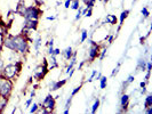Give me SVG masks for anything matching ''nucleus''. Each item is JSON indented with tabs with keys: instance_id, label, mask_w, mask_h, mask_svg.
<instances>
[{
	"instance_id": "nucleus-19",
	"label": "nucleus",
	"mask_w": 152,
	"mask_h": 114,
	"mask_svg": "<svg viewBox=\"0 0 152 114\" xmlns=\"http://www.w3.org/2000/svg\"><path fill=\"white\" fill-rule=\"evenodd\" d=\"M99 104H101V100H99V98H95V100H94V104L91 105V113L95 114L96 112H97V110H99Z\"/></svg>"
},
{
	"instance_id": "nucleus-14",
	"label": "nucleus",
	"mask_w": 152,
	"mask_h": 114,
	"mask_svg": "<svg viewBox=\"0 0 152 114\" xmlns=\"http://www.w3.org/2000/svg\"><path fill=\"white\" fill-rule=\"evenodd\" d=\"M104 22L107 23V24H110V25H117V23H118V17L115 15H113V14H109V15L105 16Z\"/></svg>"
},
{
	"instance_id": "nucleus-34",
	"label": "nucleus",
	"mask_w": 152,
	"mask_h": 114,
	"mask_svg": "<svg viewBox=\"0 0 152 114\" xmlns=\"http://www.w3.org/2000/svg\"><path fill=\"white\" fill-rule=\"evenodd\" d=\"M32 102H33V97H30V98L25 102V107H30L31 104H32Z\"/></svg>"
},
{
	"instance_id": "nucleus-11",
	"label": "nucleus",
	"mask_w": 152,
	"mask_h": 114,
	"mask_svg": "<svg viewBox=\"0 0 152 114\" xmlns=\"http://www.w3.org/2000/svg\"><path fill=\"white\" fill-rule=\"evenodd\" d=\"M68 82V79H63V80H58V81H52L50 82V89L49 90L52 91H57L58 89H61L64 84H66Z\"/></svg>"
},
{
	"instance_id": "nucleus-13",
	"label": "nucleus",
	"mask_w": 152,
	"mask_h": 114,
	"mask_svg": "<svg viewBox=\"0 0 152 114\" xmlns=\"http://www.w3.org/2000/svg\"><path fill=\"white\" fill-rule=\"evenodd\" d=\"M61 54L65 61H70L72 58V55H73V49H72V47H66L63 52H61Z\"/></svg>"
},
{
	"instance_id": "nucleus-49",
	"label": "nucleus",
	"mask_w": 152,
	"mask_h": 114,
	"mask_svg": "<svg viewBox=\"0 0 152 114\" xmlns=\"http://www.w3.org/2000/svg\"><path fill=\"white\" fill-rule=\"evenodd\" d=\"M63 113H64V114H69V113H70V110H66V108H64Z\"/></svg>"
},
{
	"instance_id": "nucleus-39",
	"label": "nucleus",
	"mask_w": 152,
	"mask_h": 114,
	"mask_svg": "<svg viewBox=\"0 0 152 114\" xmlns=\"http://www.w3.org/2000/svg\"><path fill=\"white\" fill-rule=\"evenodd\" d=\"M71 1L72 0H65V2H64V8H70V5H71Z\"/></svg>"
},
{
	"instance_id": "nucleus-25",
	"label": "nucleus",
	"mask_w": 152,
	"mask_h": 114,
	"mask_svg": "<svg viewBox=\"0 0 152 114\" xmlns=\"http://www.w3.org/2000/svg\"><path fill=\"white\" fill-rule=\"evenodd\" d=\"M141 13H142V15H143V17H144V18H149V16H150V10H149V8L146 7V6L142 8Z\"/></svg>"
},
{
	"instance_id": "nucleus-12",
	"label": "nucleus",
	"mask_w": 152,
	"mask_h": 114,
	"mask_svg": "<svg viewBox=\"0 0 152 114\" xmlns=\"http://www.w3.org/2000/svg\"><path fill=\"white\" fill-rule=\"evenodd\" d=\"M129 13H130L129 9H125L124 12H121V14H120V16H119V25H118V29H117V33H119V31H120V29H121V25L124 24L125 20L129 16Z\"/></svg>"
},
{
	"instance_id": "nucleus-23",
	"label": "nucleus",
	"mask_w": 152,
	"mask_h": 114,
	"mask_svg": "<svg viewBox=\"0 0 152 114\" xmlns=\"http://www.w3.org/2000/svg\"><path fill=\"white\" fill-rule=\"evenodd\" d=\"M88 39V31L84 29V30L81 31V38H80V44H84L85 41Z\"/></svg>"
},
{
	"instance_id": "nucleus-42",
	"label": "nucleus",
	"mask_w": 152,
	"mask_h": 114,
	"mask_svg": "<svg viewBox=\"0 0 152 114\" xmlns=\"http://www.w3.org/2000/svg\"><path fill=\"white\" fill-rule=\"evenodd\" d=\"M86 62H87V61H81V62H80V64H79V68H78V70H79V71H80L81 68H84V65L86 64Z\"/></svg>"
},
{
	"instance_id": "nucleus-5",
	"label": "nucleus",
	"mask_w": 152,
	"mask_h": 114,
	"mask_svg": "<svg viewBox=\"0 0 152 114\" xmlns=\"http://www.w3.org/2000/svg\"><path fill=\"white\" fill-rule=\"evenodd\" d=\"M44 14V10L41 9V7H37L34 5L32 6H26V9H25V14L23 16V18L25 20H38Z\"/></svg>"
},
{
	"instance_id": "nucleus-35",
	"label": "nucleus",
	"mask_w": 152,
	"mask_h": 114,
	"mask_svg": "<svg viewBox=\"0 0 152 114\" xmlns=\"http://www.w3.org/2000/svg\"><path fill=\"white\" fill-rule=\"evenodd\" d=\"M134 80H135V76L130 74V76H128V78H127V80H126V81H127V82H128V84H133V82H134Z\"/></svg>"
},
{
	"instance_id": "nucleus-28",
	"label": "nucleus",
	"mask_w": 152,
	"mask_h": 114,
	"mask_svg": "<svg viewBox=\"0 0 152 114\" xmlns=\"http://www.w3.org/2000/svg\"><path fill=\"white\" fill-rule=\"evenodd\" d=\"M33 5L37 7H42L45 5V0H33Z\"/></svg>"
},
{
	"instance_id": "nucleus-33",
	"label": "nucleus",
	"mask_w": 152,
	"mask_h": 114,
	"mask_svg": "<svg viewBox=\"0 0 152 114\" xmlns=\"http://www.w3.org/2000/svg\"><path fill=\"white\" fill-rule=\"evenodd\" d=\"M91 16H93V8H88L85 14V17H91Z\"/></svg>"
},
{
	"instance_id": "nucleus-29",
	"label": "nucleus",
	"mask_w": 152,
	"mask_h": 114,
	"mask_svg": "<svg viewBox=\"0 0 152 114\" xmlns=\"http://www.w3.org/2000/svg\"><path fill=\"white\" fill-rule=\"evenodd\" d=\"M81 9H83V7H79L78 9H77V15H76V17H75V21H79L83 16H81Z\"/></svg>"
},
{
	"instance_id": "nucleus-44",
	"label": "nucleus",
	"mask_w": 152,
	"mask_h": 114,
	"mask_svg": "<svg viewBox=\"0 0 152 114\" xmlns=\"http://www.w3.org/2000/svg\"><path fill=\"white\" fill-rule=\"evenodd\" d=\"M46 46H47V47H50V46H54V39H53V38L50 39V40H49V41H48V42L46 44Z\"/></svg>"
},
{
	"instance_id": "nucleus-17",
	"label": "nucleus",
	"mask_w": 152,
	"mask_h": 114,
	"mask_svg": "<svg viewBox=\"0 0 152 114\" xmlns=\"http://www.w3.org/2000/svg\"><path fill=\"white\" fill-rule=\"evenodd\" d=\"M33 48L36 50V54H39V50H40V47H41V37L38 36L37 38L33 40Z\"/></svg>"
},
{
	"instance_id": "nucleus-40",
	"label": "nucleus",
	"mask_w": 152,
	"mask_h": 114,
	"mask_svg": "<svg viewBox=\"0 0 152 114\" xmlns=\"http://www.w3.org/2000/svg\"><path fill=\"white\" fill-rule=\"evenodd\" d=\"M150 76H151V71H146V76H145V81H146V82H149Z\"/></svg>"
},
{
	"instance_id": "nucleus-21",
	"label": "nucleus",
	"mask_w": 152,
	"mask_h": 114,
	"mask_svg": "<svg viewBox=\"0 0 152 114\" xmlns=\"http://www.w3.org/2000/svg\"><path fill=\"white\" fill-rule=\"evenodd\" d=\"M99 88L101 89H105L107 86V76H101L99 78Z\"/></svg>"
},
{
	"instance_id": "nucleus-9",
	"label": "nucleus",
	"mask_w": 152,
	"mask_h": 114,
	"mask_svg": "<svg viewBox=\"0 0 152 114\" xmlns=\"http://www.w3.org/2000/svg\"><path fill=\"white\" fill-rule=\"evenodd\" d=\"M129 100H130L129 95H127L125 92L121 94V97H120V107H121V110L119 112H127L128 106H129Z\"/></svg>"
},
{
	"instance_id": "nucleus-51",
	"label": "nucleus",
	"mask_w": 152,
	"mask_h": 114,
	"mask_svg": "<svg viewBox=\"0 0 152 114\" xmlns=\"http://www.w3.org/2000/svg\"><path fill=\"white\" fill-rule=\"evenodd\" d=\"M99 1H102V0H99Z\"/></svg>"
},
{
	"instance_id": "nucleus-3",
	"label": "nucleus",
	"mask_w": 152,
	"mask_h": 114,
	"mask_svg": "<svg viewBox=\"0 0 152 114\" xmlns=\"http://www.w3.org/2000/svg\"><path fill=\"white\" fill-rule=\"evenodd\" d=\"M49 68H48V60L47 57L42 58V64H39L33 68V78L37 81H41L45 79V76L48 74Z\"/></svg>"
},
{
	"instance_id": "nucleus-6",
	"label": "nucleus",
	"mask_w": 152,
	"mask_h": 114,
	"mask_svg": "<svg viewBox=\"0 0 152 114\" xmlns=\"http://www.w3.org/2000/svg\"><path fill=\"white\" fill-rule=\"evenodd\" d=\"M89 42H91V47L88 49V61L93 63L95 60H97L101 53V49L104 47V46H101L99 44H97L96 41H94L93 39H89Z\"/></svg>"
},
{
	"instance_id": "nucleus-38",
	"label": "nucleus",
	"mask_w": 152,
	"mask_h": 114,
	"mask_svg": "<svg viewBox=\"0 0 152 114\" xmlns=\"http://www.w3.org/2000/svg\"><path fill=\"white\" fill-rule=\"evenodd\" d=\"M152 70V63L151 62H146V70L145 71H151Z\"/></svg>"
},
{
	"instance_id": "nucleus-46",
	"label": "nucleus",
	"mask_w": 152,
	"mask_h": 114,
	"mask_svg": "<svg viewBox=\"0 0 152 114\" xmlns=\"http://www.w3.org/2000/svg\"><path fill=\"white\" fill-rule=\"evenodd\" d=\"M146 84H148L146 81H142V82L140 84V87H141V88H144V87H146Z\"/></svg>"
},
{
	"instance_id": "nucleus-27",
	"label": "nucleus",
	"mask_w": 152,
	"mask_h": 114,
	"mask_svg": "<svg viewBox=\"0 0 152 114\" xmlns=\"http://www.w3.org/2000/svg\"><path fill=\"white\" fill-rule=\"evenodd\" d=\"M95 4H96V0H87V2H86V5H85V7L93 8L94 6H95Z\"/></svg>"
},
{
	"instance_id": "nucleus-45",
	"label": "nucleus",
	"mask_w": 152,
	"mask_h": 114,
	"mask_svg": "<svg viewBox=\"0 0 152 114\" xmlns=\"http://www.w3.org/2000/svg\"><path fill=\"white\" fill-rule=\"evenodd\" d=\"M144 112L146 114H152V106L151 107H148V108H145Z\"/></svg>"
},
{
	"instance_id": "nucleus-24",
	"label": "nucleus",
	"mask_w": 152,
	"mask_h": 114,
	"mask_svg": "<svg viewBox=\"0 0 152 114\" xmlns=\"http://www.w3.org/2000/svg\"><path fill=\"white\" fill-rule=\"evenodd\" d=\"M39 104H36V103H33V104H31L30 106V113H38L39 111Z\"/></svg>"
},
{
	"instance_id": "nucleus-47",
	"label": "nucleus",
	"mask_w": 152,
	"mask_h": 114,
	"mask_svg": "<svg viewBox=\"0 0 152 114\" xmlns=\"http://www.w3.org/2000/svg\"><path fill=\"white\" fill-rule=\"evenodd\" d=\"M145 92H146V87H144V88H141V95H144Z\"/></svg>"
},
{
	"instance_id": "nucleus-20",
	"label": "nucleus",
	"mask_w": 152,
	"mask_h": 114,
	"mask_svg": "<svg viewBox=\"0 0 152 114\" xmlns=\"http://www.w3.org/2000/svg\"><path fill=\"white\" fill-rule=\"evenodd\" d=\"M152 106V94H149L146 97H145L144 100V110L148 108V107H151Z\"/></svg>"
},
{
	"instance_id": "nucleus-4",
	"label": "nucleus",
	"mask_w": 152,
	"mask_h": 114,
	"mask_svg": "<svg viewBox=\"0 0 152 114\" xmlns=\"http://www.w3.org/2000/svg\"><path fill=\"white\" fill-rule=\"evenodd\" d=\"M2 76H5L6 79H9V80H15L17 76H20L18 71H17V68H16L15 63H9L7 65H5L2 70H1V73H0Z\"/></svg>"
},
{
	"instance_id": "nucleus-7",
	"label": "nucleus",
	"mask_w": 152,
	"mask_h": 114,
	"mask_svg": "<svg viewBox=\"0 0 152 114\" xmlns=\"http://www.w3.org/2000/svg\"><path fill=\"white\" fill-rule=\"evenodd\" d=\"M39 107L48 110L50 113H54L55 112V108H56V99H55V97H54L52 94H48L45 97V99L42 100V103L39 104Z\"/></svg>"
},
{
	"instance_id": "nucleus-37",
	"label": "nucleus",
	"mask_w": 152,
	"mask_h": 114,
	"mask_svg": "<svg viewBox=\"0 0 152 114\" xmlns=\"http://www.w3.org/2000/svg\"><path fill=\"white\" fill-rule=\"evenodd\" d=\"M53 55L54 56H58V55H61V49H58V48H54Z\"/></svg>"
},
{
	"instance_id": "nucleus-22",
	"label": "nucleus",
	"mask_w": 152,
	"mask_h": 114,
	"mask_svg": "<svg viewBox=\"0 0 152 114\" xmlns=\"http://www.w3.org/2000/svg\"><path fill=\"white\" fill-rule=\"evenodd\" d=\"M70 7H71L72 10H77L78 8L80 7V0H72Z\"/></svg>"
},
{
	"instance_id": "nucleus-2",
	"label": "nucleus",
	"mask_w": 152,
	"mask_h": 114,
	"mask_svg": "<svg viewBox=\"0 0 152 114\" xmlns=\"http://www.w3.org/2000/svg\"><path fill=\"white\" fill-rule=\"evenodd\" d=\"M14 89V81L6 79L5 76L0 74V97L9 98Z\"/></svg>"
},
{
	"instance_id": "nucleus-16",
	"label": "nucleus",
	"mask_w": 152,
	"mask_h": 114,
	"mask_svg": "<svg viewBox=\"0 0 152 114\" xmlns=\"http://www.w3.org/2000/svg\"><path fill=\"white\" fill-rule=\"evenodd\" d=\"M8 102H9V98L7 97H0V114L4 113L5 110L7 108Z\"/></svg>"
},
{
	"instance_id": "nucleus-43",
	"label": "nucleus",
	"mask_w": 152,
	"mask_h": 114,
	"mask_svg": "<svg viewBox=\"0 0 152 114\" xmlns=\"http://www.w3.org/2000/svg\"><path fill=\"white\" fill-rule=\"evenodd\" d=\"M53 52H54V46H50L49 48H48V55H53Z\"/></svg>"
},
{
	"instance_id": "nucleus-10",
	"label": "nucleus",
	"mask_w": 152,
	"mask_h": 114,
	"mask_svg": "<svg viewBox=\"0 0 152 114\" xmlns=\"http://www.w3.org/2000/svg\"><path fill=\"white\" fill-rule=\"evenodd\" d=\"M39 21L38 20H25L24 18V23H23V28L28 29L31 31H37L38 30Z\"/></svg>"
},
{
	"instance_id": "nucleus-26",
	"label": "nucleus",
	"mask_w": 152,
	"mask_h": 114,
	"mask_svg": "<svg viewBox=\"0 0 152 114\" xmlns=\"http://www.w3.org/2000/svg\"><path fill=\"white\" fill-rule=\"evenodd\" d=\"M83 84H79V86H78V87H76V88H75V89H73V90H72V92H71V96H72V97H75V96H76L77 94H78V92H79V91L81 90V88H83Z\"/></svg>"
},
{
	"instance_id": "nucleus-41",
	"label": "nucleus",
	"mask_w": 152,
	"mask_h": 114,
	"mask_svg": "<svg viewBox=\"0 0 152 114\" xmlns=\"http://www.w3.org/2000/svg\"><path fill=\"white\" fill-rule=\"evenodd\" d=\"M5 66V63H4V60H2V57L0 56V73H1V70H2V68Z\"/></svg>"
},
{
	"instance_id": "nucleus-30",
	"label": "nucleus",
	"mask_w": 152,
	"mask_h": 114,
	"mask_svg": "<svg viewBox=\"0 0 152 114\" xmlns=\"http://www.w3.org/2000/svg\"><path fill=\"white\" fill-rule=\"evenodd\" d=\"M72 98H73V97H72V96H70V97L68 98V100H66L65 106H64L66 110H70V106H71V104H72Z\"/></svg>"
},
{
	"instance_id": "nucleus-32",
	"label": "nucleus",
	"mask_w": 152,
	"mask_h": 114,
	"mask_svg": "<svg viewBox=\"0 0 152 114\" xmlns=\"http://www.w3.org/2000/svg\"><path fill=\"white\" fill-rule=\"evenodd\" d=\"M96 74H97V71H96V70H93L91 76H89V79H88L87 81H88V82H91V81L94 80V78H95V76H96Z\"/></svg>"
},
{
	"instance_id": "nucleus-18",
	"label": "nucleus",
	"mask_w": 152,
	"mask_h": 114,
	"mask_svg": "<svg viewBox=\"0 0 152 114\" xmlns=\"http://www.w3.org/2000/svg\"><path fill=\"white\" fill-rule=\"evenodd\" d=\"M136 68L138 70V72H140V71H143V72H144L145 70H146V61H145L144 58H140V60H138Z\"/></svg>"
},
{
	"instance_id": "nucleus-48",
	"label": "nucleus",
	"mask_w": 152,
	"mask_h": 114,
	"mask_svg": "<svg viewBox=\"0 0 152 114\" xmlns=\"http://www.w3.org/2000/svg\"><path fill=\"white\" fill-rule=\"evenodd\" d=\"M55 18H56V16H48V17H47L48 21H54Z\"/></svg>"
},
{
	"instance_id": "nucleus-15",
	"label": "nucleus",
	"mask_w": 152,
	"mask_h": 114,
	"mask_svg": "<svg viewBox=\"0 0 152 114\" xmlns=\"http://www.w3.org/2000/svg\"><path fill=\"white\" fill-rule=\"evenodd\" d=\"M48 64H49V66H48L49 70L57 68L58 66H60V65H58V63H57V58H56V56H54V55H49V61H48Z\"/></svg>"
},
{
	"instance_id": "nucleus-8",
	"label": "nucleus",
	"mask_w": 152,
	"mask_h": 114,
	"mask_svg": "<svg viewBox=\"0 0 152 114\" xmlns=\"http://www.w3.org/2000/svg\"><path fill=\"white\" fill-rule=\"evenodd\" d=\"M25 9H26V5H25V0H18L16 4V7L14 9L15 15H18L23 17L25 14Z\"/></svg>"
},
{
	"instance_id": "nucleus-31",
	"label": "nucleus",
	"mask_w": 152,
	"mask_h": 114,
	"mask_svg": "<svg viewBox=\"0 0 152 114\" xmlns=\"http://www.w3.org/2000/svg\"><path fill=\"white\" fill-rule=\"evenodd\" d=\"M105 40H107V42L109 44V45H111V44L113 42V40H114V36H113V34H110V36H107V38H105Z\"/></svg>"
},
{
	"instance_id": "nucleus-50",
	"label": "nucleus",
	"mask_w": 152,
	"mask_h": 114,
	"mask_svg": "<svg viewBox=\"0 0 152 114\" xmlns=\"http://www.w3.org/2000/svg\"><path fill=\"white\" fill-rule=\"evenodd\" d=\"M102 1H103V2H104V4H107V2H109V1H110V0H102Z\"/></svg>"
},
{
	"instance_id": "nucleus-36",
	"label": "nucleus",
	"mask_w": 152,
	"mask_h": 114,
	"mask_svg": "<svg viewBox=\"0 0 152 114\" xmlns=\"http://www.w3.org/2000/svg\"><path fill=\"white\" fill-rule=\"evenodd\" d=\"M119 68H120V66H118V65H117V68H113V71H112V73H111V76H117V74H118V72H119Z\"/></svg>"
},
{
	"instance_id": "nucleus-1",
	"label": "nucleus",
	"mask_w": 152,
	"mask_h": 114,
	"mask_svg": "<svg viewBox=\"0 0 152 114\" xmlns=\"http://www.w3.org/2000/svg\"><path fill=\"white\" fill-rule=\"evenodd\" d=\"M1 44L4 48L9 49L10 52H15L20 55H26L30 52V42L28 39L20 32L18 34H10L8 33L5 38L2 39Z\"/></svg>"
}]
</instances>
